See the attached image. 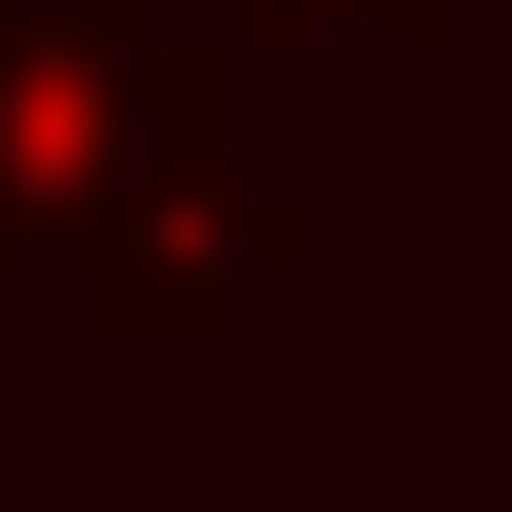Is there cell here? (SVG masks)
Returning <instances> with one entry per match:
<instances>
[{
    "label": "cell",
    "mask_w": 512,
    "mask_h": 512,
    "mask_svg": "<svg viewBox=\"0 0 512 512\" xmlns=\"http://www.w3.org/2000/svg\"><path fill=\"white\" fill-rule=\"evenodd\" d=\"M199 166H232V50L166 0H0V265H100Z\"/></svg>",
    "instance_id": "6da1fadb"
},
{
    "label": "cell",
    "mask_w": 512,
    "mask_h": 512,
    "mask_svg": "<svg viewBox=\"0 0 512 512\" xmlns=\"http://www.w3.org/2000/svg\"><path fill=\"white\" fill-rule=\"evenodd\" d=\"M281 265H298V199H248L232 166H199L149 215H116L83 314H100V347H215L248 314V281H281Z\"/></svg>",
    "instance_id": "7a4b0ae2"
},
{
    "label": "cell",
    "mask_w": 512,
    "mask_h": 512,
    "mask_svg": "<svg viewBox=\"0 0 512 512\" xmlns=\"http://www.w3.org/2000/svg\"><path fill=\"white\" fill-rule=\"evenodd\" d=\"M331 17H347V34H446V17H463V0H248V34H331Z\"/></svg>",
    "instance_id": "3957f363"
}]
</instances>
